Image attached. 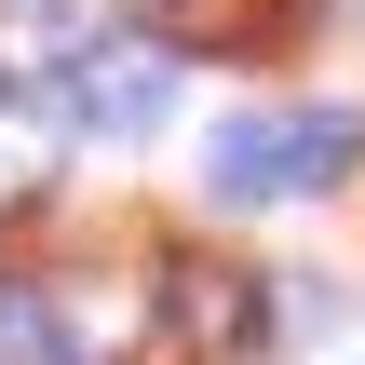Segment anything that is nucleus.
Here are the masks:
<instances>
[{
    "label": "nucleus",
    "mask_w": 365,
    "mask_h": 365,
    "mask_svg": "<svg viewBox=\"0 0 365 365\" xmlns=\"http://www.w3.org/2000/svg\"><path fill=\"white\" fill-rule=\"evenodd\" d=\"M41 95H54V122H81V135H149V122L176 108V54L122 27V41H81Z\"/></svg>",
    "instance_id": "obj_2"
},
{
    "label": "nucleus",
    "mask_w": 365,
    "mask_h": 365,
    "mask_svg": "<svg viewBox=\"0 0 365 365\" xmlns=\"http://www.w3.org/2000/svg\"><path fill=\"white\" fill-rule=\"evenodd\" d=\"M365 163V108H244V122H217V149H203V190L217 203H312V190H339Z\"/></svg>",
    "instance_id": "obj_1"
},
{
    "label": "nucleus",
    "mask_w": 365,
    "mask_h": 365,
    "mask_svg": "<svg viewBox=\"0 0 365 365\" xmlns=\"http://www.w3.org/2000/svg\"><path fill=\"white\" fill-rule=\"evenodd\" d=\"M0 365H95V352H81V325L41 284H0Z\"/></svg>",
    "instance_id": "obj_4"
},
{
    "label": "nucleus",
    "mask_w": 365,
    "mask_h": 365,
    "mask_svg": "<svg viewBox=\"0 0 365 365\" xmlns=\"http://www.w3.org/2000/svg\"><path fill=\"white\" fill-rule=\"evenodd\" d=\"M163 312H176V339H190V352H244V339L271 325V298H257L230 257H176V298H163Z\"/></svg>",
    "instance_id": "obj_3"
}]
</instances>
